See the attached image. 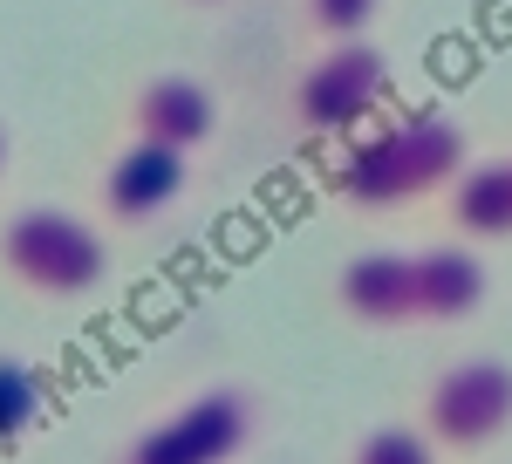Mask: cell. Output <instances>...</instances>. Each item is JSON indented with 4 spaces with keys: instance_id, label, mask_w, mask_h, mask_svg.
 <instances>
[{
    "instance_id": "ba28073f",
    "label": "cell",
    "mask_w": 512,
    "mask_h": 464,
    "mask_svg": "<svg viewBox=\"0 0 512 464\" xmlns=\"http://www.w3.org/2000/svg\"><path fill=\"white\" fill-rule=\"evenodd\" d=\"M212 130V96L185 76H158L137 96V144H158V151H192L198 137Z\"/></svg>"
},
{
    "instance_id": "52a82bcc",
    "label": "cell",
    "mask_w": 512,
    "mask_h": 464,
    "mask_svg": "<svg viewBox=\"0 0 512 464\" xmlns=\"http://www.w3.org/2000/svg\"><path fill=\"white\" fill-rule=\"evenodd\" d=\"M342 308L355 321H417V280H410V253H355L342 267Z\"/></svg>"
},
{
    "instance_id": "30bf717a",
    "label": "cell",
    "mask_w": 512,
    "mask_h": 464,
    "mask_svg": "<svg viewBox=\"0 0 512 464\" xmlns=\"http://www.w3.org/2000/svg\"><path fill=\"white\" fill-rule=\"evenodd\" d=\"M451 219L472 239H512V157H485L451 178Z\"/></svg>"
},
{
    "instance_id": "8fae6325",
    "label": "cell",
    "mask_w": 512,
    "mask_h": 464,
    "mask_svg": "<svg viewBox=\"0 0 512 464\" xmlns=\"http://www.w3.org/2000/svg\"><path fill=\"white\" fill-rule=\"evenodd\" d=\"M41 376L28 369V362H14V355H0V451L14 444V437H28L41 417Z\"/></svg>"
},
{
    "instance_id": "277c9868",
    "label": "cell",
    "mask_w": 512,
    "mask_h": 464,
    "mask_svg": "<svg viewBox=\"0 0 512 464\" xmlns=\"http://www.w3.org/2000/svg\"><path fill=\"white\" fill-rule=\"evenodd\" d=\"M424 417H431V437L451 444V451H478V444L506 437L512 430V369L506 362H485V355L444 369L431 383Z\"/></svg>"
},
{
    "instance_id": "4fadbf2b",
    "label": "cell",
    "mask_w": 512,
    "mask_h": 464,
    "mask_svg": "<svg viewBox=\"0 0 512 464\" xmlns=\"http://www.w3.org/2000/svg\"><path fill=\"white\" fill-rule=\"evenodd\" d=\"M308 14H315V28H328V35H355L376 14V0H308Z\"/></svg>"
},
{
    "instance_id": "5bb4252c",
    "label": "cell",
    "mask_w": 512,
    "mask_h": 464,
    "mask_svg": "<svg viewBox=\"0 0 512 464\" xmlns=\"http://www.w3.org/2000/svg\"><path fill=\"white\" fill-rule=\"evenodd\" d=\"M0 164H7V137H0Z\"/></svg>"
},
{
    "instance_id": "7a4b0ae2",
    "label": "cell",
    "mask_w": 512,
    "mask_h": 464,
    "mask_svg": "<svg viewBox=\"0 0 512 464\" xmlns=\"http://www.w3.org/2000/svg\"><path fill=\"white\" fill-rule=\"evenodd\" d=\"M0 253H7V267L21 273L35 294H82V287H96L103 267H110L96 226L76 219V212H55V205L21 212L14 226L0 232Z\"/></svg>"
},
{
    "instance_id": "8992f818",
    "label": "cell",
    "mask_w": 512,
    "mask_h": 464,
    "mask_svg": "<svg viewBox=\"0 0 512 464\" xmlns=\"http://www.w3.org/2000/svg\"><path fill=\"white\" fill-rule=\"evenodd\" d=\"M185 192V157L158 151V144H130V151L103 171V205L117 219H151Z\"/></svg>"
},
{
    "instance_id": "5b68a950",
    "label": "cell",
    "mask_w": 512,
    "mask_h": 464,
    "mask_svg": "<svg viewBox=\"0 0 512 464\" xmlns=\"http://www.w3.org/2000/svg\"><path fill=\"white\" fill-rule=\"evenodd\" d=\"M383 89H390V62L376 48H362V41H342V48H328L315 69L301 76L294 103H301L308 130H355L362 116L383 103Z\"/></svg>"
},
{
    "instance_id": "3957f363",
    "label": "cell",
    "mask_w": 512,
    "mask_h": 464,
    "mask_svg": "<svg viewBox=\"0 0 512 464\" xmlns=\"http://www.w3.org/2000/svg\"><path fill=\"white\" fill-rule=\"evenodd\" d=\"M246 430H253L246 396H239V389H205L185 410H171L164 424L144 430V437L123 451V464H233L239 444H246Z\"/></svg>"
},
{
    "instance_id": "7c38bea8",
    "label": "cell",
    "mask_w": 512,
    "mask_h": 464,
    "mask_svg": "<svg viewBox=\"0 0 512 464\" xmlns=\"http://www.w3.org/2000/svg\"><path fill=\"white\" fill-rule=\"evenodd\" d=\"M355 464H437V444L410 424H383L355 444Z\"/></svg>"
},
{
    "instance_id": "9c48e42d",
    "label": "cell",
    "mask_w": 512,
    "mask_h": 464,
    "mask_svg": "<svg viewBox=\"0 0 512 464\" xmlns=\"http://www.w3.org/2000/svg\"><path fill=\"white\" fill-rule=\"evenodd\" d=\"M410 280H417V321H465V314L485 301V267L465 246H431L410 260Z\"/></svg>"
},
{
    "instance_id": "6da1fadb",
    "label": "cell",
    "mask_w": 512,
    "mask_h": 464,
    "mask_svg": "<svg viewBox=\"0 0 512 464\" xmlns=\"http://www.w3.org/2000/svg\"><path fill=\"white\" fill-rule=\"evenodd\" d=\"M458 171H465V130L451 116L424 110V116H403L390 130H376V137H362L342 157L335 185L355 205H403V198H424L437 185H451Z\"/></svg>"
}]
</instances>
